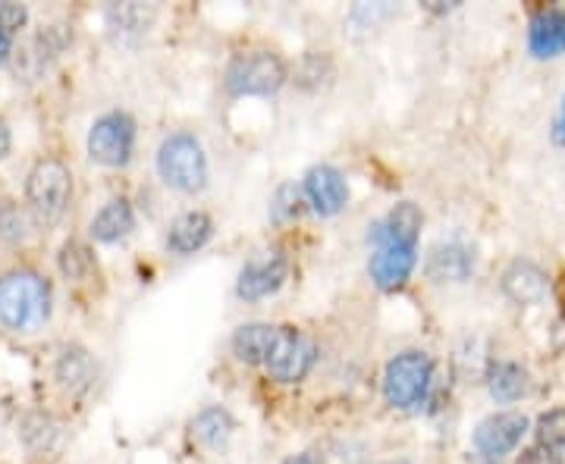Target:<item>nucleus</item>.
I'll list each match as a JSON object with an SVG mask.
<instances>
[{
    "label": "nucleus",
    "mask_w": 565,
    "mask_h": 464,
    "mask_svg": "<svg viewBox=\"0 0 565 464\" xmlns=\"http://www.w3.org/2000/svg\"><path fill=\"white\" fill-rule=\"evenodd\" d=\"M422 223L424 217L418 204L403 202L396 204L384 220L371 229L367 242L374 245V255H371V263H367V273L384 292L403 289L405 280L412 277L415 261H418Z\"/></svg>",
    "instance_id": "1"
},
{
    "label": "nucleus",
    "mask_w": 565,
    "mask_h": 464,
    "mask_svg": "<svg viewBox=\"0 0 565 464\" xmlns=\"http://www.w3.org/2000/svg\"><path fill=\"white\" fill-rule=\"evenodd\" d=\"M51 317V285L32 270L0 277V323L29 333Z\"/></svg>",
    "instance_id": "2"
},
{
    "label": "nucleus",
    "mask_w": 565,
    "mask_h": 464,
    "mask_svg": "<svg viewBox=\"0 0 565 464\" xmlns=\"http://www.w3.org/2000/svg\"><path fill=\"white\" fill-rule=\"evenodd\" d=\"M158 173L182 195H199L207 185V158L199 139L189 132H173L170 139H163L158 151Z\"/></svg>",
    "instance_id": "3"
},
{
    "label": "nucleus",
    "mask_w": 565,
    "mask_h": 464,
    "mask_svg": "<svg viewBox=\"0 0 565 464\" xmlns=\"http://www.w3.org/2000/svg\"><path fill=\"white\" fill-rule=\"evenodd\" d=\"M434 380V362L424 352H403L384 370V399L399 411H412L427 399Z\"/></svg>",
    "instance_id": "4"
},
{
    "label": "nucleus",
    "mask_w": 565,
    "mask_h": 464,
    "mask_svg": "<svg viewBox=\"0 0 565 464\" xmlns=\"http://www.w3.org/2000/svg\"><path fill=\"white\" fill-rule=\"evenodd\" d=\"M70 195H73V173L66 163L54 161V158L35 163V170L29 173V182H25V198L41 223L51 226L61 220L66 214Z\"/></svg>",
    "instance_id": "5"
},
{
    "label": "nucleus",
    "mask_w": 565,
    "mask_h": 464,
    "mask_svg": "<svg viewBox=\"0 0 565 464\" xmlns=\"http://www.w3.org/2000/svg\"><path fill=\"white\" fill-rule=\"evenodd\" d=\"M527 433V418L519 411H500L484 418L475 436H471V455L468 464H500L522 443V436Z\"/></svg>",
    "instance_id": "6"
},
{
    "label": "nucleus",
    "mask_w": 565,
    "mask_h": 464,
    "mask_svg": "<svg viewBox=\"0 0 565 464\" xmlns=\"http://www.w3.org/2000/svg\"><path fill=\"white\" fill-rule=\"evenodd\" d=\"M286 82V66L270 51H245L236 54L226 69V88L233 95H274Z\"/></svg>",
    "instance_id": "7"
},
{
    "label": "nucleus",
    "mask_w": 565,
    "mask_h": 464,
    "mask_svg": "<svg viewBox=\"0 0 565 464\" xmlns=\"http://www.w3.org/2000/svg\"><path fill=\"white\" fill-rule=\"evenodd\" d=\"M315 364V343L296 326H274L270 352L264 358V367L280 384H299L308 377Z\"/></svg>",
    "instance_id": "8"
},
{
    "label": "nucleus",
    "mask_w": 565,
    "mask_h": 464,
    "mask_svg": "<svg viewBox=\"0 0 565 464\" xmlns=\"http://www.w3.org/2000/svg\"><path fill=\"white\" fill-rule=\"evenodd\" d=\"M132 144H136V122L122 110H110V114L98 117L88 132V154H92V161L104 163V166L129 163Z\"/></svg>",
    "instance_id": "9"
},
{
    "label": "nucleus",
    "mask_w": 565,
    "mask_h": 464,
    "mask_svg": "<svg viewBox=\"0 0 565 464\" xmlns=\"http://www.w3.org/2000/svg\"><path fill=\"white\" fill-rule=\"evenodd\" d=\"M305 198L311 204V211L315 214H321V217H333V214H340L349 202V182L345 176L337 170V166H330V163H321V166H311L308 173H305Z\"/></svg>",
    "instance_id": "10"
},
{
    "label": "nucleus",
    "mask_w": 565,
    "mask_h": 464,
    "mask_svg": "<svg viewBox=\"0 0 565 464\" xmlns=\"http://www.w3.org/2000/svg\"><path fill=\"white\" fill-rule=\"evenodd\" d=\"M282 280H286V258L280 251H262L258 258H252L243 267L236 292L245 302H258V299L274 295L282 285Z\"/></svg>",
    "instance_id": "11"
},
{
    "label": "nucleus",
    "mask_w": 565,
    "mask_h": 464,
    "mask_svg": "<svg viewBox=\"0 0 565 464\" xmlns=\"http://www.w3.org/2000/svg\"><path fill=\"white\" fill-rule=\"evenodd\" d=\"M527 51L534 57H559L565 51V10H541L527 29Z\"/></svg>",
    "instance_id": "12"
},
{
    "label": "nucleus",
    "mask_w": 565,
    "mask_h": 464,
    "mask_svg": "<svg viewBox=\"0 0 565 464\" xmlns=\"http://www.w3.org/2000/svg\"><path fill=\"white\" fill-rule=\"evenodd\" d=\"M546 273L531 261H515L503 277V292L519 304H537L546 295Z\"/></svg>",
    "instance_id": "13"
},
{
    "label": "nucleus",
    "mask_w": 565,
    "mask_h": 464,
    "mask_svg": "<svg viewBox=\"0 0 565 464\" xmlns=\"http://www.w3.org/2000/svg\"><path fill=\"white\" fill-rule=\"evenodd\" d=\"M211 233H214L211 217L202 214V211H189V214H182V217H177V220L170 223L167 248L177 251V255H192V251H199L202 245H207Z\"/></svg>",
    "instance_id": "14"
},
{
    "label": "nucleus",
    "mask_w": 565,
    "mask_h": 464,
    "mask_svg": "<svg viewBox=\"0 0 565 464\" xmlns=\"http://www.w3.org/2000/svg\"><path fill=\"white\" fill-rule=\"evenodd\" d=\"M132 226H136V214H132V204L126 202V198H114V202H107L95 214V220H92V239L95 242L104 245H114L126 239L129 233H132Z\"/></svg>",
    "instance_id": "15"
},
{
    "label": "nucleus",
    "mask_w": 565,
    "mask_h": 464,
    "mask_svg": "<svg viewBox=\"0 0 565 464\" xmlns=\"http://www.w3.org/2000/svg\"><path fill=\"white\" fill-rule=\"evenodd\" d=\"M471 267H475V258H471L468 248H462V245H440L427 261V273L437 283H456V280H465L471 273Z\"/></svg>",
    "instance_id": "16"
},
{
    "label": "nucleus",
    "mask_w": 565,
    "mask_h": 464,
    "mask_svg": "<svg viewBox=\"0 0 565 464\" xmlns=\"http://www.w3.org/2000/svg\"><path fill=\"white\" fill-rule=\"evenodd\" d=\"M274 339V326L270 323H248L239 326L233 336V352L243 364H264Z\"/></svg>",
    "instance_id": "17"
},
{
    "label": "nucleus",
    "mask_w": 565,
    "mask_h": 464,
    "mask_svg": "<svg viewBox=\"0 0 565 464\" xmlns=\"http://www.w3.org/2000/svg\"><path fill=\"white\" fill-rule=\"evenodd\" d=\"M487 386H490V396L497 402H515L527 392V374L525 367L512 362H500L490 367V377H487Z\"/></svg>",
    "instance_id": "18"
},
{
    "label": "nucleus",
    "mask_w": 565,
    "mask_h": 464,
    "mask_svg": "<svg viewBox=\"0 0 565 464\" xmlns=\"http://www.w3.org/2000/svg\"><path fill=\"white\" fill-rule=\"evenodd\" d=\"M192 433H195L204 445L221 449V445L230 440V433H233V421H230V414L221 411V408H207V411H202V414L192 421Z\"/></svg>",
    "instance_id": "19"
},
{
    "label": "nucleus",
    "mask_w": 565,
    "mask_h": 464,
    "mask_svg": "<svg viewBox=\"0 0 565 464\" xmlns=\"http://www.w3.org/2000/svg\"><path fill=\"white\" fill-rule=\"evenodd\" d=\"M305 188L299 185H292V182H286L277 188V195H274V204H270V214H274V220H292V217H302L305 211Z\"/></svg>",
    "instance_id": "20"
},
{
    "label": "nucleus",
    "mask_w": 565,
    "mask_h": 464,
    "mask_svg": "<svg viewBox=\"0 0 565 464\" xmlns=\"http://www.w3.org/2000/svg\"><path fill=\"white\" fill-rule=\"evenodd\" d=\"M537 440L553 452H565V408H553L537 421Z\"/></svg>",
    "instance_id": "21"
},
{
    "label": "nucleus",
    "mask_w": 565,
    "mask_h": 464,
    "mask_svg": "<svg viewBox=\"0 0 565 464\" xmlns=\"http://www.w3.org/2000/svg\"><path fill=\"white\" fill-rule=\"evenodd\" d=\"M88 267H92V255H88V248H85V245H79V242L63 245L61 270L66 280H82Z\"/></svg>",
    "instance_id": "22"
},
{
    "label": "nucleus",
    "mask_w": 565,
    "mask_h": 464,
    "mask_svg": "<svg viewBox=\"0 0 565 464\" xmlns=\"http://www.w3.org/2000/svg\"><path fill=\"white\" fill-rule=\"evenodd\" d=\"M29 20V13H25V7L22 3H0V25L7 29V32H17L22 29Z\"/></svg>",
    "instance_id": "23"
},
{
    "label": "nucleus",
    "mask_w": 565,
    "mask_h": 464,
    "mask_svg": "<svg viewBox=\"0 0 565 464\" xmlns=\"http://www.w3.org/2000/svg\"><path fill=\"white\" fill-rule=\"evenodd\" d=\"M519 464H565V458L556 455L553 449H546V445H534V449H527L525 455H522Z\"/></svg>",
    "instance_id": "24"
},
{
    "label": "nucleus",
    "mask_w": 565,
    "mask_h": 464,
    "mask_svg": "<svg viewBox=\"0 0 565 464\" xmlns=\"http://www.w3.org/2000/svg\"><path fill=\"white\" fill-rule=\"evenodd\" d=\"M10 47H13V32H7V29L0 25V63L7 61V54H10Z\"/></svg>",
    "instance_id": "25"
},
{
    "label": "nucleus",
    "mask_w": 565,
    "mask_h": 464,
    "mask_svg": "<svg viewBox=\"0 0 565 464\" xmlns=\"http://www.w3.org/2000/svg\"><path fill=\"white\" fill-rule=\"evenodd\" d=\"M282 464H323L315 452H302V455H292V458H286Z\"/></svg>",
    "instance_id": "26"
},
{
    "label": "nucleus",
    "mask_w": 565,
    "mask_h": 464,
    "mask_svg": "<svg viewBox=\"0 0 565 464\" xmlns=\"http://www.w3.org/2000/svg\"><path fill=\"white\" fill-rule=\"evenodd\" d=\"M7 151H10V129L0 120V158H7Z\"/></svg>",
    "instance_id": "27"
},
{
    "label": "nucleus",
    "mask_w": 565,
    "mask_h": 464,
    "mask_svg": "<svg viewBox=\"0 0 565 464\" xmlns=\"http://www.w3.org/2000/svg\"><path fill=\"white\" fill-rule=\"evenodd\" d=\"M556 142L565 144V101H563V110H559V120H556Z\"/></svg>",
    "instance_id": "28"
},
{
    "label": "nucleus",
    "mask_w": 565,
    "mask_h": 464,
    "mask_svg": "<svg viewBox=\"0 0 565 464\" xmlns=\"http://www.w3.org/2000/svg\"><path fill=\"white\" fill-rule=\"evenodd\" d=\"M377 464H408V462H403V458H399V462H377Z\"/></svg>",
    "instance_id": "29"
}]
</instances>
